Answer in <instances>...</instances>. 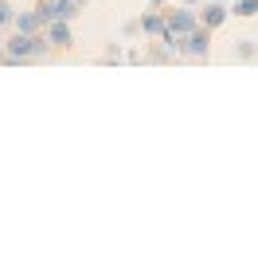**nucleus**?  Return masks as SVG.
Listing matches in <instances>:
<instances>
[{
	"mask_svg": "<svg viewBox=\"0 0 258 262\" xmlns=\"http://www.w3.org/2000/svg\"><path fill=\"white\" fill-rule=\"evenodd\" d=\"M4 43V59L8 63H28V59H43L47 55V35L43 32H12L8 39H0Z\"/></svg>",
	"mask_w": 258,
	"mask_h": 262,
	"instance_id": "nucleus-1",
	"label": "nucleus"
},
{
	"mask_svg": "<svg viewBox=\"0 0 258 262\" xmlns=\"http://www.w3.org/2000/svg\"><path fill=\"white\" fill-rule=\"evenodd\" d=\"M180 55H188V59H207V55H211V32L196 24L188 35H180Z\"/></svg>",
	"mask_w": 258,
	"mask_h": 262,
	"instance_id": "nucleus-2",
	"label": "nucleus"
},
{
	"mask_svg": "<svg viewBox=\"0 0 258 262\" xmlns=\"http://www.w3.org/2000/svg\"><path fill=\"white\" fill-rule=\"evenodd\" d=\"M227 16H231V8H227L223 0H200V4H196V20H200V28H207V32L223 28Z\"/></svg>",
	"mask_w": 258,
	"mask_h": 262,
	"instance_id": "nucleus-3",
	"label": "nucleus"
},
{
	"mask_svg": "<svg viewBox=\"0 0 258 262\" xmlns=\"http://www.w3.org/2000/svg\"><path fill=\"white\" fill-rule=\"evenodd\" d=\"M196 24H200V20H196V8H188V4H180V8L164 12V32L176 35V39H180V35H188Z\"/></svg>",
	"mask_w": 258,
	"mask_h": 262,
	"instance_id": "nucleus-4",
	"label": "nucleus"
},
{
	"mask_svg": "<svg viewBox=\"0 0 258 262\" xmlns=\"http://www.w3.org/2000/svg\"><path fill=\"white\" fill-rule=\"evenodd\" d=\"M43 35H47V43L59 47V51H67V47L75 43V32H71V20H51L47 28H43Z\"/></svg>",
	"mask_w": 258,
	"mask_h": 262,
	"instance_id": "nucleus-5",
	"label": "nucleus"
},
{
	"mask_svg": "<svg viewBox=\"0 0 258 262\" xmlns=\"http://www.w3.org/2000/svg\"><path fill=\"white\" fill-rule=\"evenodd\" d=\"M137 32L145 35V39H157V35L164 32V12H145L137 20Z\"/></svg>",
	"mask_w": 258,
	"mask_h": 262,
	"instance_id": "nucleus-6",
	"label": "nucleus"
},
{
	"mask_svg": "<svg viewBox=\"0 0 258 262\" xmlns=\"http://www.w3.org/2000/svg\"><path fill=\"white\" fill-rule=\"evenodd\" d=\"M12 32H43V24H39V16H35V8H32V12H16Z\"/></svg>",
	"mask_w": 258,
	"mask_h": 262,
	"instance_id": "nucleus-7",
	"label": "nucleus"
},
{
	"mask_svg": "<svg viewBox=\"0 0 258 262\" xmlns=\"http://www.w3.org/2000/svg\"><path fill=\"white\" fill-rule=\"evenodd\" d=\"M227 8H231V16H243V20H250V16H258V0H231Z\"/></svg>",
	"mask_w": 258,
	"mask_h": 262,
	"instance_id": "nucleus-8",
	"label": "nucleus"
},
{
	"mask_svg": "<svg viewBox=\"0 0 258 262\" xmlns=\"http://www.w3.org/2000/svg\"><path fill=\"white\" fill-rule=\"evenodd\" d=\"M12 20H16V8H12V0H0V32H4V28H12Z\"/></svg>",
	"mask_w": 258,
	"mask_h": 262,
	"instance_id": "nucleus-9",
	"label": "nucleus"
},
{
	"mask_svg": "<svg viewBox=\"0 0 258 262\" xmlns=\"http://www.w3.org/2000/svg\"><path fill=\"white\" fill-rule=\"evenodd\" d=\"M235 55H239V59H254V55H258L254 39H239V43H235Z\"/></svg>",
	"mask_w": 258,
	"mask_h": 262,
	"instance_id": "nucleus-10",
	"label": "nucleus"
},
{
	"mask_svg": "<svg viewBox=\"0 0 258 262\" xmlns=\"http://www.w3.org/2000/svg\"><path fill=\"white\" fill-rule=\"evenodd\" d=\"M121 35H125V39H133V35H141V32H137V20H133V24H125V28H121Z\"/></svg>",
	"mask_w": 258,
	"mask_h": 262,
	"instance_id": "nucleus-11",
	"label": "nucleus"
},
{
	"mask_svg": "<svg viewBox=\"0 0 258 262\" xmlns=\"http://www.w3.org/2000/svg\"><path fill=\"white\" fill-rule=\"evenodd\" d=\"M180 4H188V8H196V4H200V0H180Z\"/></svg>",
	"mask_w": 258,
	"mask_h": 262,
	"instance_id": "nucleus-12",
	"label": "nucleus"
},
{
	"mask_svg": "<svg viewBox=\"0 0 258 262\" xmlns=\"http://www.w3.org/2000/svg\"><path fill=\"white\" fill-rule=\"evenodd\" d=\"M149 4H153V8H164V0H149Z\"/></svg>",
	"mask_w": 258,
	"mask_h": 262,
	"instance_id": "nucleus-13",
	"label": "nucleus"
},
{
	"mask_svg": "<svg viewBox=\"0 0 258 262\" xmlns=\"http://www.w3.org/2000/svg\"><path fill=\"white\" fill-rule=\"evenodd\" d=\"M0 63H8V59H4V43H0Z\"/></svg>",
	"mask_w": 258,
	"mask_h": 262,
	"instance_id": "nucleus-14",
	"label": "nucleus"
},
{
	"mask_svg": "<svg viewBox=\"0 0 258 262\" xmlns=\"http://www.w3.org/2000/svg\"><path fill=\"white\" fill-rule=\"evenodd\" d=\"M223 4H231V0H223Z\"/></svg>",
	"mask_w": 258,
	"mask_h": 262,
	"instance_id": "nucleus-15",
	"label": "nucleus"
},
{
	"mask_svg": "<svg viewBox=\"0 0 258 262\" xmlns=\"http://www.w3.org/2000/svg\"><path fill=\"white\" fill-rule=\"evenodd\" d=\"M51 4H59V0H51Z\"/></svg>",
	"mask_w": 258,
	"mask_h": 262,
	"instance_id": "nucleus-16",
	"label": "nucleus"
}]
</instances>
